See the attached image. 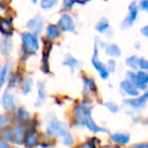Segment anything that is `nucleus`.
Wrapping results in <instances>:
<instances>
[{
    "mask_svg": "<svg viewBox=\"0 0 148 148\" xmlns=\"http://www.w3.org/2000/svg\"><path fill=\"white\" fill-rule=\"evenodd\" d=\"M76 5H78L76 0H62V8L64 12H72Z\"/></svg>",
    "mask_w": 148,
    "mask_h": 148,
    "instance_id": "31",
    "label": "nucleus"
},
{
    "mask_svg": "<svg viewBox=\"0 0 148 148\" xmlns=\"http://www.w3.org/2000/svg\"><path fill=\"white\" fill-rule=\"evenodd\" d=\"M47 134L49 137H56L62 140L66 134L71 132L68 125L64 122L58 120L55 114H49L47 118Z\"/></svg>",
    "mask_w": 148,
    "mask_h": 148,
    "instance_id": "3",
    "label": "nucleus"
},
{
    "mask_svg": "<svg viewBox=\"0 0 148 148\" xmlns=\"http://www.w3.org/2000/svg\"><path fill=\"white\" fill-rule=\"evenodd\" d=\"M144 124H145V125H148V117L144 120Z\"/></svg>",
    "mask_w": 148,
    "mask_h": 148,
    "instance_id": "46",
    "label": "nucleus"
},
{
    "mask_svg": "<svg viewBox=\"0 0 148 148\" xmlns=\"http://www.w3.org/2000/svg\"><path fill=\"white\" fill-rule=\"evenodd\" d=\"M23 82V79H22V76L19 74V73H15V74L11 75L8 80V87L9 89H13L16 88V87L20 86Z\"/></svg>",
    "mask_w": 148,
    "mask_h": 148,
    "instance_id": "26",
    "label": "nucleus"
},
{
    "mask_svg": "<svg viewBox=\"0 0 148 148\" xmlns=\"http://www.w3.org/2000/svg\"><path fill=\"white\" fill-rule=\"evenodd\" d=\"M10 122H11V120L7 115L0 114V129H4L7 126H9Z\"/></svg>",
    "mask_w": 148,
    "mask_h": 148,
    "instance_id": "37",
    "label": "nucleus"
},
{
    "mask_svg": "<svg viewBox=\"0 0 148 148\" xmlns=\"http://www.w3.org/2000/svg\"><path fill=\"white\" fill-rule=\"evenodd\" d=\"M141 11L138 7L137 0H132L129 2L127 6V11L125 16L123 17L122 21L120 23V28L122 30H129L137 23L140 17Z\"/></svg>",
    "mask_w": 148,
    "mask_h": 148,
    "instance_id": "4",
    "label": "nucleus"
},
{
    "mask_svg": "<svg viewBox=\"0 0 148 148\" xmlns=\"http://www.w3.org/2000/svg\"><path fill=\"white\" fill-rule=\"evenodd\" d=\"M128 148H148V142H142V143L132 144V145H130Z\"/></svg>",
    "mask_w": 148,
    "mask_h": 148,
    "instance_id": "40",
    "label": "nucleus"
},
{
    "mask_svg": "<svg viewBox=\"0 0 148 148\" xmlns=\"http://www.w3.org/2000/svg\"><path fill=\"white\" fill-rule=\"evenodd\" d=\"M58 25L64 33H77V22L75 17L71 12H62L60 14L59 20H58Z\"/></svg>",
    "mask_w": 148,
    "mask_h": 148,
    "instance_id": "7",
    "label": "nucleus"
},
{
    "mask_svg": "<svg viewBox=\"0 0 148 148\" xmlns=\"http://www.w3.org/2000/svg\"><path fill=\"white\" fill-rule=\"evenodd\" d=\"M148 104V89L141 92V94L134 98H126L123 101V106L140 113Z\"/></svg>",
    "mask_w": 148,
    "mask_h": 148,
    "instance_id": "5",
    "label": "nucleus"
},
{
    "mask_svg": "<svg viewBox=\"0 0 148 148\" xmlns=\"http://www.w3.org/2000/svg\"><path fill=\"white\" fill-rule=\"evenodd\" d=\"M119 91L121 95L126 98H134L141 94V91L129 79L124 78L119 83Z\"/></svg>",
    "mask_w": 148,
    "mask_h": 148,
    "instance_id": "10",
    "label": "nucleus"
},
{
    "mask_svg": "<svg viewBox=\"0 0 148 148\" xmlns=\"http://www.w3.org/2000/svg\"><path fill=\"white\" fill-rule=\"evenodd\" d=\"M62 33L64 32L60 28V26L58 25V23L49 24V25H47V30H45V39L53 42V41L58 40L62 37Z\"/></svg>",
    "mask_w": 148,
    "mask_h": 148,
    "instance_id": "17",
    "label": "nucleus"
},
{
    "mask_svg": "<svg viewBox=\"0 0 148 148\" xmlns=\"http://www.w3.org/2000/svg\"><path fill=\"white\" fill-rule=\"evenodd\" d=\"M94 29L98 33V35L108 39V40H111L114 36V30L112 28L111 21L109 18L105 17V16L97 20L95 26H94Z\"/></svg>",
    "mask_w": 148,
    "mask_h": 148,
    "instance_id": "8",
    "label": "nucleus"
},
{
    "mask_svg": "<svg viewBox=\"0 0 148 148\" xmlns=\"http://www.w3.org/2000/svg\"><path fill=\"white\" fill-rule=\"evenodd\" d=\"M103 106L112 114H117L120 111V106L114 101H106L103 103Z\"/></svg>",
    "mask_w": 148,
    "mask_h": 148,
    "instance_id": "30",
    "label": "nucleus"
},
{
    "mask_svg": "<svg viewBox=\"0 0 148 148\" xmlns=\"http://www.w3.org/2000/svg\"><path fill=\"white\" fill-rule=\"evenodd\" d=\"M139 32H140V35L143 37V38L148 39V23L141 26Z\"/></svg>",
    "mask_w": 148,
    "mask_h": 148,
    "instance_id": "39",
    "label": "nucleus"
},
{
    "mask_svg": "<svg viewBox=\"0 0 148 148\" xmlns=\"http://www.w3.org/2000/svg\"><path fill=\"white\" fill-rule=\"evenodd\" d=\"M106 66L107 69L109 70V72L111 73V75L115 74L118 71V60L117 59H111V58H108L106 60Z\"/></svg>",
    "mask_w": 148,
    "mask_h": 148,
    "instance_id": "32",
    "label": "nucleus"
},
{
    "mask_svg": "<svg viewBox=\"0 0 148 148\" xmlns=\"http://www.w3.org/2000/svg\"><path fill=\"white\" fill-rule=\"evenodd\" d=\"M9 2V0H0V7H3Z\"/></svg>",
    "mask_w": 148,
    "mask_h": 148,
    "instance_id": "45",
    "label": "nucleus"
},
{
    "mask_svg": "<svg viewBox=\"0 0 148 148\" xmlns=\"http://www.w3.org/2000/svg\"><path fill=\"white\" fill-rule=\"evenodd\" d=\"M139 57H140L139 55L133 53V55H130V56H128V57L125 58L124 64H125V66H126L127 70L138 71Z\"/></svg>",
    "mask_w": 148,
    "mask_h": 148,
    "instance_id": "21",
    "label": "nucleus"
},
{
    "mask_svg": "<svg viewBox=\"0 0 148 148\" xmlns=\"http://www.w3.org/2000/svg\"><path fill=\"white\" fill-rule=\"evenodd\" d=\"M100 1H102V2H107V1H109V0H100Z\"/></svg>",
    "mask_w": 148,
    "mask_h": 148,
    "instance_id": "47",
    "label": "nucleus"
},
{
    "mask_svg": "<svg viewBox=\"0 0 148 148\" xmlns=\"http://www.w3.org/2000/svg\"><path fill=\"white\" fill-rule=\"evenodd\" d=\"M0 148H11L9 145V143L7 141H5L3 138L0 139Z\"/></svg>",
    "mask_w": 148,
    "mask_h": 148,
    "instance_id": "43",
    "label": "nucleus"
},
{
    "mask_svg": "<svg viewBox=\"0 0 148 148\" xmlns=\"http://www.w3.org/2000/svg\"><path fill=\"white\" fill-rule=\"evenodd\" d=\"M0 72H1V68H0Z\"/></svg>",
    "mask_w": 148,
    "mask_h": 148,
    "instance_id": "49",
    "label": "nucleus"
},
{
    "mask_svg": "<svg viewBox=\"0 0 148 148\" xmlns=\"http://www.w3.org/2000/svg\"><path fill=\"white\" fill-rule=\"evenodd\" d=\"M101 148H120V146L116 144H106V145H103Z\"/></svg>",
    "mask_w": 148,
    "mask_h": 148,
    "instance_id": "44",
    "label": "nucleus"
},
{
    "mask_svg": "<svg viewBox=\"0 0 148 148\" xmlns=\"http://www.w3.org/2000/svg\"><path fill=\"white\" fill-rule=\"evenodd\" d=\"M0 32L6 36H10L13 32V25L12 22L8 18L0 17Z\"/></svg>",
    "mask_w": 148,
    "mask_h": 148,
    "instance_id": "22",
    "label": "nucleus"
},
{
    "mask_svg": "<svg viewBox=\"0 0 148 148\" xmlns=\"http://www.w3.org/2000/svg\"><path fill=\"white\" fill-rule=\"evenodd\" d=\"M12 47H13V45H12V41L9 37L3 38L0 41V53H1V55L5 58L9 57V55L12 51Z\"/></svg>",
    "mask_w": 148,
    "mask_h": 148,
    "instance_id": "23",
    "label": "nucleus"
},
{
    "mask_svg": "<svg viewBox=\"0 0 148 148\" xmlns=\"http://www.w3.org/2000/svg\"><path fill=\"white\" fill-rule=\"evenodd\" d=\"M16 118L20 123H28L30 122L31 117L30 113L24 107H19L16 111Z\"/></svg>",
    "mask_w": 148,
    "mask_h": 148,
    "instance_id": "25",
    "label": "nucleus"
},
{
    "mask_svg": "<svg viewBox=\"0 0 148 148\" xmlns=\"http://www.w3.org/2000/svg\"><path fill=\"white\" fill-rule=\"evenodd\" d=\"M148 71V58L140 56L139 57V64H138V71Z\"/></svg>",
    "mask_w": 148,
    "mask_h": 148,
    "instance_id": "36",
    "label": "nucleus"
},
{
    "mask_svg": "<svg viewBox=\"0 0 148 148\" xmlns=\"http://www.w3.org/2000/svg\"><path fill=\"white\" fill-rule=\"evenodd\" d=\"M125 78L132 81L141 92L148 89V71H131L127 70Z\"/></svg>",
    "mask_w": 148,
    "mask_h": 148,
    "instance_id": "6",
    "label": "nucleus"
},
{
    "mask_svg": "<svg viewBox=\"0 0 148 148\" xmlns=\"http://www.w3.org/2000/svg\"><path fill=\"white\" fill-rule=\"evenodd\" d=\"M102 51L107 58H111V59H120L122 57V49L121 47L115 41H111L106 39L105 42L102 47Z\"/></svg>",
    "mask_w": 148,
    "mask_h": 148,
    "instance_id": "12",
    "label": "nucleus"
},
{
    "mask_svg": "<svg viewBox=\"0 0 148 148\" xmlns=\"http://www.w3.org/2000/svg\"><path fill=\"white\" fill-rule=\"evenodd\" d=\"M37 103L39 102V105L42 103L47 98V91H45V84L42 82L37 83Z\"/></svg>",
    "mask_w": 148,
    "mask_h": 148,
    "instance_id": "27",
    "label": "nucleus"
},
{
    "mask_svg": "<svg viewBox=\"0 0 148 148\" xmlns=\"http://www.w3.org/2000/svg\"><path fill=\"white\" fill-rule=\"evenodd\" d=\"M11 131L12 135H13V143L19 145L24 143V139H25L27 130H26V127L24 125H22V123L13 126L11 128Z\"/></svg>",
    "mask_w": 148,
    "mask_h": 148,
    "instance_id": "16",
    "label": "nucleus"
},
{
    "mask_svg": "<svg viewBox=\"0 0 148 148\" xmlns=\"http://www.w3.org/2000/svg\"><path fill=\"white\" fill-rule=\"evenodd\" d=\"M62 66L70 69L71 72L74 73L81 68V62L77 58H75L73 55L68 53V55L64 56V60H62Z\"/></svg>",
    "mask_w": 148,
    "mask_h": 148,
    "instance_id": "19",
    "label": "nucleus"
},
{
    "mask_svg": "<svg viewBox=\"0 0 148 148\" xmlns=\"http://www.w3.org/2000/svg\"><path fill=\"white\" fill-rule=\"evenodd\" d=\"M23 144L26 148H34L38 145V137L34 128H31L27 131Z\"/></svg>",
    "mask_w": 148,
    "mask_h": 148,
    "instance_id": "20",
    "label": "nucleus"
},
{
    "mask_svg": "<svg viewBox=\"0 0 148 148\" xmlns=\"http://www.w3.org/2000/svg\"><path fill=\"white\" fill-rule=\"evenodd\" d=\"M102 49L98 47L96 43H93V49H92V58H91V64L95 72L98 74L100 79L103 81H108L111 76V73L107 69L106 62H103L101 59Z\"/></svg>",
    "mask_w": 148,
    "mask_h": 148,
    "instance_id": "2",
    "label": "nucleus"
},
{
    "mask_svg": "<svg viewBox=\"0 0 148 148\" xmlns=\"http://www.w3.org/2000/svg\"><path fill=\"white\" fill-rule=\"evenodd\" d=\"M92 101L90 98H85L79 102L73 110L74 124L79 127H85L93 134L98 133H109L107 129L103 128L95 122L92 116Z\"/></svg>",
    "mask_w": 148,
    "mask_h": 148,
    "instance_id": "1",
    "label": "nucleus"
},
{
    "mask_svg": "<svg viewBox=\"0 0 148 148\" xmlns=\"http://www.w3.org/2000/svg\"><path fill=\"white\" fill-rule=\"evenodd\" d=\"M36 1H37V0H32V2H34V3H35Z\"/></svg>",
    "mask_w": 148,
    "mask_h": 148,
    "instance_id": "48",
    "label": "nucleus"
},
{
    "mask_svg": "<svg viewBox=\"0 0 148 148\" xmlns=\"http://www.w3.org/2000/svg\"><path fill=\"white\" fill-rule=\"evenodd\" d=\"M51 41L45 39V49H43L42 53V66H41V70L45 74H49V53H51Z\"/></svg>",
    "mask_w": 148,
    "mask_h": 148,
    "instance_id": "18",
    "label": "nucleus"
},
{
    "mask_svg": "<svg viewBox=\"0 0 148 148\" xmlns=\"http://www.w3.org/2000/svg\"><path fill=\"white\" fill-rule=\"evenodd\" d=\"M62 143L64 145V146H68V147H71L75 144V139H74V136L72 135V133H69L66 134L64 138L62 139Z\"/></svg>",
    "mask_w": 148,
    "mask_h": 148,
    "instance_id": "35",
    "label": "nucleus"
},
{
    "mask_svg": "<svg viewBox=\"0 0 148 148\" xmlns=\"http://www.w3.org/2000/svg\"><path fill=\"white\" fill-rule=\"evenodd\" d=\"M27 27L32 33L38 35L45 29V20L40 15H36L27 21Z\"/></svg>",
    "mask_w": 148,
    "mask_h": 148,
    "instance_id": "14",
    "label": "nucleus"
},
{
    "mask_svg": "<svg viewBox=\"0 0 148 148\" xmlns=\"http://www.w3.org/2000/svg\"><path fill=\"white\" fill-rule=\"evenodd\" d=\"M76 1H77V4H78V5L85 6V5H87V4L93 2L94 0H76Z\"/></svg>",
    "mask_w": 148,
    "mask_h": 148,
    "instance_id": "42",
    "label": "nucleus"
},
{
    "mask_svg": "<svg viewBox=\"0 0 148 148\" xmlns=\"http://www.w3.org/2000/svg\"><path fill=\"white\" fill-rule=\"evenodd\" d=\"M33 87V81L30 77H27L26 79H24L23 82H22L21 86V92L23 95H28L31 91H32Z\"/></svg>",
    "mask_w": 148,
    "mask_h": 148,
    "instance_id": "28",
    "label": "nucleus"
},
{
    "mask_svg": "<svg viewBox=\"0 0 148 148\" xmlns=\"http://www.w3.org/2000/svg\"><path fill=\"white\" fill-rule=\"evenodd\" d=\"M110 141L119 146H126L130 143L131 136L127 132H115L110 134Z\"/></svg>",
    "mask_w": 148,
    "mask_h": 148,
    "instance_id": "15",
    "label": "nucleus"
},
{
    "mask_svg": "<svg viewBox=\"0 0 148 148\" xmlns=\"http://www.w3.org/2000/svg\"><path fill=\"white\" fill-rule=\"evenodd\" d=\"M12 66V62L11 60H8L5 62V64L3 66V68L1 69V72H0V89L4 86V84L6 83V80L8 78V75L11 70Z\"/></svg>",
    "mask_w": 148,
    "mask_h": 148,
    "instance_id": "24",
    "label": "nucleus"
},
{
    "mask_svg": "<svg viewBox=\"0 0 148 148\" xmlns=\"http://www.w3.org/2000/svg\"><path fill=\"white\" fill-rule=\"evenodd\" d=\"M1 106L7 112H14L16 110V98L10 90H6L2 95Z\"/></svg>",
    "mask_w": 148,
    "mask_h": 148,
    "instance_id": "13",
    "label": "nucleus"
},
{
    "mask_svg": "<svg viewBox=\"0 0 148 148\" xmlns=\"http://www.w3.org/2000/svg\"><path fill=\"white\" fill-rule=\"evenodd\" d=\"M133 47H134L135 51H140L141 49H142V42H141L140 40H136L134 41V43H133Z\"/></svg>",
    "mask_w": 148,
    "mask_h": 148,
    "instance_id": "41",
    "label": "nucleus"
},
{
    "mask_svg": "<svg viewBox=\"0 0 148 148\" xmlns=\"http://www.w3.org/2000/svg\"><path fill=\"white\" fill-rule=\"evenodd\" d=\"M83 83V95L85 98H91L97 96L98 94V85L95 78L90 75H84L82 77Z\"/></svg>",
    "mask_w": 148,
    "mask_h": 148,
    "instance_id": "11",
    "label": "nucleus"
},
{
    "mask_svg": "<svg viewBox=\"0 0 148 148\" xmlns=\"http://www.w3.org/2000/svg\"><path fill=\"white\" fill-rule=\"evenodd\" d=\"M59 3V0H41L40 6L43 10H51L55 8Z\"/></svg>",
    "mask_w": 148,
    "mask_h": 148,
    "instance_id": "33",
    "label": "nucleus"
},
{
    "mask_svg": "<svg viewBox=\"0 0 148 148\" xmlns=\"http://www.w3.org/2000/svg\"><path fill=\"white\" fill-rule=\"evenodd\" d=\"M1 136L7 142H13V135H12V131L11 129H7L4 128L1 131Z\"/></svg>",
    "mask_w": 148,
    "mask_h": 148,
    "instance_id": "34",
    "label": "nucleus"
},
{
    "mask_svg": "<svg viewBox=\"0 0 148 148\" xmlns=\"http://www.w3.org/2000/svg\"><path fill=\"white\" fill-rule=\"evenodd\" d=\"M76 148H100V140H98L96 137H91L85 144H81Z\"/></svg>",
    "mask_w": 148,
    "mask_h": 148,
    "instance_id": "29",
    "label": "nucleus"
},
{
    "mask_svg": "<svg viewBox=\"0 0 148 148\" xmlns=\"http://www.w3.org/2000/svg\"><path fill=\"white\" fill-rule=\"evenodd\" d=\"M141 13L148 14V0H137Z\"/></svg>",
    "mask_w": 148,
    "mask_h": 148,
    "instance_id": "38",
    "label": "nucleus"
},
{
    "mask_svg": "<svg viewBox=\"0 0 148 148\" xmlns=\"http://www.w3.org/2000/svg\"><path fill=\"white\" fill-rule=\"evenodd\" d=\"M21 40H22V49L25 53H36L39 49L38 39L37 35L30 32H23L21 34Z\"/></svg>",
    "mask_w": 148,
    "mask_h": 148,
    "instance_id": "9",
    "label": "nucleus"
}]
</instances>
